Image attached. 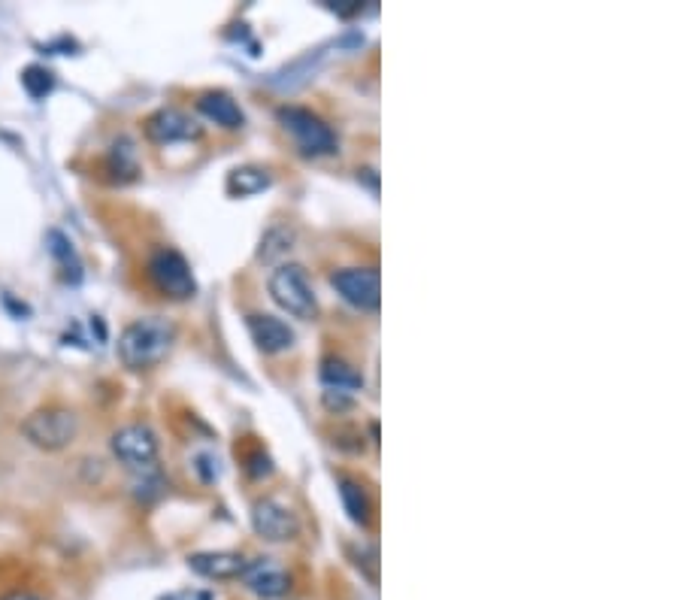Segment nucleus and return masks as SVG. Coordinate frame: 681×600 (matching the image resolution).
<instances>
[{
    "label": "nucleus",
    "instance_id": "1",
    "mask_svg": "<svg viewBox=\"0 0 681 600\" xmlns=\"http://www.w3.org/2000/svg\"><path fill=\"white\" fill-rule=\"evenodd\" d=\"M173 343H176L173 322H167L161 316L137 319L119 337V358L131 370H149L170 355Z\"/></svg>",
    "mask_w": 681,
    "mask_h": 600
},
{
    "label": "nucleus",
    "instance_id": "2",
    "mask_svg": "<svg viewBox=\"0 0 681 600\" xmlns=\"http://www.w3.org/2000/svg\"><path fill=\"white\" fill-rule=\"evenodd\" d=\"M270 297L276 304L291 313L294 319H315L318 304H315V291L306 279V270L300 264H282L270 273Z\"/></svg>",
    "mask_w": 681,
    "mask_h": 600
},
{
    "label": "nucleus",
    "instance_id": "3",
    "mask_svg": "<svg viewBox=\"0 0 681 600\" xmlns=\"http://www.w3.org/2000/svg\"><path fill=\"white\" fill-rule=\"evenodd\" d=\"M279 122L282 128L294 137V143L300 146L303 155H333L336 152V134L330 131V125L315 116L312 110L303 107H282L279 110Z\"/></svg>",
    "mask_w": 681,
    "mask_h": 600
},
{
    "label": "nucleus",
    "instance_id": "4",
    "mask_svg": "<svg viewBox=\"0 0 681 600\" xmlns=\"http://www.w3.org/2000/svg\"><path fill=\"white\" fill-rule=\"evenodd\" d=\"M76 431H79V422L70 410L64 407H46V410H37L25 419L22 425V434L37 446V449H46V452H58L64 446H70L76 440Z\"/></svg>",
    "mask_w": 681,
    "mask_h": 600
},
{
    "label": "nucleus",
    "instance_id": "5",
    "mask_svg": "<svg viewBox=\"0 0 681 600\" xmlns=\"http://www.w3.org/2000/svg\"><path fill=\"white\" fill-rule=\"evenodd\" d=\"M112 455L134 473H155L158 464V434L149 425H125L112 434Z\"/></svg>",
    "mask_w": 681,
    "mask_h": 600
},
{
    "label": "nucleus",
    "instance_id": "6",
    "mask_svg": "<svg viewBox=\"0 0 681 600\" xmlns=\"http://www.w3.org/2000/svg\"><path fill=\"white\" fill-rule=\"evenodd\" d=\"M149 276H152L155 288L161 294L173 297V300H188L197 291L194 273H191L185 255L176 252V249H158L149 258Z\"/></svg>",
    "mask_w": 681,
    "mask_h": 600
},
{
    "label": "nucleus",
    "instance_id": "7",
    "mask_svg": "<svg viewBox=\"0 0 681 600\" xmlns=\"http://www.w3.org/2000/svg\"><path fill=\"white\" fill-rule=\"evenodd\" d=\"M330 285L339 291L346 304L376 313L382 304V279L376 267H343L330 276Z\"/></svg>",
    "mask_w": 681,
    "mask_h": 600
},
{
    "label": "nucleus",
    "instance_id": "8",
    "mask_svg": "<svg viewBox=\"0 0 681 600\" xmlns=\"http://www.w3.org/2000/svg\"><path fill=\"white\" fill-rule=\"evenodd\" d=\"M252 525L258 537L270 543H288L300 534V519L291 507H285L276 497H264L252 507Z\"/></svg>",
    "mask_w": 681,
    "mask_h": 600
},
{
    "label": "nucleus",
    "instance_id": "9",
    "mask_svg": "<svg viewBox=\"0 0 681 600\" xmlns=\"http://www.w3.org/2000/svg\"><path fill=\"white\" fill-rule=\"evenodd\" d=\"M243 582L252 594L264 597V600H276V597H285L288 588H291V576L285 573L282 564H276L273 558H258V561H249L246 570H243Z\"/></svg>",
    "mask_w": 681,
    "mask_h": 600
},
{
    "label": "nucleus",
    "instance_id": "10",
    "mask_svg": "<svg viewBox=\"0 0 681 600\" xmlns=\"http://www.w3.org/2000/svg\"><path fill=\"white\" fill-rule=\"evenodd\" d=\"M146 137L152 143H182V140L200 137V125L191 116H185L182 110L164 107L146 119Z\"/></svg>",
    "mask_w": 681,
    "mask_h": 600
},
{
    "label": "nucleus",
    "instance_id": "11",
    "mask_svg": "<svg viewBox=\"0 0 681 600\" xmlns=\"http://www.w3.org/2000/svg\"><path fill=\"white\" fill-rule=\"evenodd\" d=\"M246 328H249V334H252L255 346H258L261 352H270V355L291 349V346H294V340H297V337H294V331H291L282 319L267 316V313H255V316H249V319H246Z\"/></svg>",
    "mask_w": 681,
    "mask_h": 600
},
{
    "label": "nucleus",
    "instance_id": "12",
    "mask_svg": "<svg viewBox=\"0 0 681 600\" xmlns=\"http://www.w3.org/2000/svg\"><path fill=\"white\" fill-rule=\"evenodd\" d=\"M197 110L209 122H215V125H221L227 131H240L246 125V113L240 110L237 100L231 94H224V91H206V94H200L197 97Z\"/></svg>",
    "mask_w": 681,
    "mask_h": 600
},
{
    "label": "nucleus",
    "instance_id": "13",
    "mask_svg": "<svg viewBox=\"0 0 681 600\" xmlns=\"http://www.w3.org/2000/svg\"><path fill=\"white\" fill-rule=\"evenodd\" d=\"M191 570L206 579H237L246 570V558L240 552H200L188 558Z\"/></svg>",
    "mask_w": 681,
    "mask_h": 600
},
{
    "label": "nucleus",
    "instance_id": "14",
    "mask_svg": "<svg viewBox=\"0 0 681 600\" xmlns=\"http://www.w3.org/2000/svg\"><path fill=\"white\" fill-rule=\"evenodd\" d=\"M321 385H324V391L355 397L364 388V376L352 364H346L343 358H324L321 361Z\"/></svg>",
    "mask_w": 681,
    "mask_h": 600
},
{
    "label": "nucleus",
    "instance_id": "15",
    "mask_svg": "<svg viewBox=\"0 0 681 600\" xmlns=\"http://www.w3.org/2000/svg\"><path fill=\"white\" fill-rule=\"evenodd\" d=\"M339 497H343V507H346L349 519L355 525H367L370 522L373 507H370V497H367L361 482H355L349 476H339Z\"/></svg>",
    "mask_w": 681,
    "mask_h": 600
},
{
    "label": "nucleus",
    "instance_id": "16",
    "mask_svg": "<svg viewBox=\"0 0 681 600\" xmlns=\"http://www.w3.org/2000/svg\"><path fill=\"white\" fill-rule=\"evenodd\" d=\"M270 182H273V176L264 167H237L231 176H227V191L234 197H249V194L264 191Z\"/></svg>",
    "mask_w": 681,
    "mask_h": 600
},
{
    "label": "nucleus",
    "instance_id": "17",
    "mask_svg": "<svg viewBox=\"0 0 681 600\" xmlns=\"http://www.w3.org/2000/svg\"><path fill=\"white\" fill-rule=\"evenodd\" d=\"M109 167L116 170V176L122 179H134L140 173V164H137V149L128 137H122L116 146H112L109 152Z\"/></svg>",
    "mask_w": 681,
    "mask_h": 600
},
{
    "label": "nucleus",
    "instance_id": "18",
    "mask_svg": "<svg viewBox=\"0 0 681 600\" xmlns=\"http://www.w3.org/2000/svg\"><path fill=\"white\" fill-rule=\"evenodd\" d=\"M22 85H25V91L31 94V97H46L52 88H55V73L49 70V67H40V64H34V67H28L25 73H22Z\"/></svg>",
    "mask_w": 681,
    "mask_h": 600
},
{
    "label": "nucleus",
    "instance_id": "19",
    "mask_svg": "<svg viewBox=\"0 0 681 600\" xmlns=\"http://www.w3.org/2000/svg\"><path fill=\"white\" fill-rule=\"evenodd\" d=\"M194 467L200 470V476H203L206 482H212V479L218 476V458H212L209 452L197 455V464H194Z\"/></svg>",
    "mask_w": 681,
    "mask_h": 600
},
{
    "label": "nucleus",
    "instance_id": "20",
    "mask_svg": "<svg viewBox=\"0 0 681 600\" xmlns=\"http://www.w3.org/2000/svg\"><path fill=\"white\" fill-rule=\"evenodd\" d=\"M249 473H252V476H270V473H273V461H270V455L255 452V455L249 458Z\"/></svg>",
    "mask_w": 681,
    "mask_h": 600
},
{
    "label": "nucleus",
    "instance_id": "21",
    "mask_svg": "<svg viewBox=\"0 0 681 600\" xmlns=\"http://www.w3.org/2000/svg\"><path fill=\"white\" fill-rule=\"evenodd\" d=\"M330 10L339 13V16H352V13L361 10V4H358V0H343V4H330Z\"/></svg>",
    "mask_w": 681,
    "mask_h": 600
},
{
    "label": "nucleus",
    "instance_id": "22",
    "mask_svg": "<svg viewBox=\"0 0 681 600\" xmlns=\"http://www.w3.org/2000/svg\"><path fill=\"white\" fill-rule=\"evenodd\" d=\"M4 600H40L37 594H25V591H19V594H10V597H4Z\"/></svg>",
    "mask_w": 681,
    "mask_h": 600
}]
</instances>
